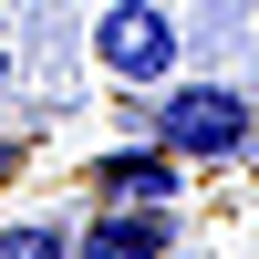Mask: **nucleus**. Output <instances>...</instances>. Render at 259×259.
Returning <instances> with one entry per match:
<instances>
[{"label": "nucleus", "mask_w": 259, "mask_h": 259, "mask_svg": "<svg viewBox=\"0 0 259 259\" xmlns=\"http://www.w3.org/2000/svg\"><path fill=\"white\" fill-rule=\"evenodd\" d=\"M145 135L187 166V156H239V145L259 135V114H249L239 83H177V73H166V83H156V114H145Z\"/></svg>", "instance_id": "nucleus-1"}, {"label": "nucleus", "mask_w": 259, "mask_h": 259, "mask_svg": "<svg viewBox=\"0 0 259 259\" xmlns=\"http://www.w3.org/2000/svg\"><path fill=\"white\" fill-rule=\"evenodd\" d=\"M177 52H187V31H177V11H166V0H104V21H94V62H104V83L156 94V83L177 73Z\"/></svg>", "instance_id": "nucleus-2"}, {"label": "nucleus", "mask_w": 259, "mask_h": 259, "mask_svg": "<svg viewBox=\"0 0 259 259\" xmlns=\"http://www.w3.org/2000/svg\"><path fill=\"white\" fill-rule=\"evenodd\" d=\"M166 249H177V218L166 207H135V197H104L73 228V259H166Z\"/></svg>", "instance_id": "nucleus-3"}, {"label": "nucleus", "mask_w": 259, "mask_h": 259, "mask_svg": "<svg viewBox=\"0 0 259 259\" xmlns=\"http://www.w3.org/2000/svg\"><path fill=\"white\" fill-rule=\"evenodd\" d=\"M94 197H135V207H166V197H177V156H166L156 135H145V145H114V156H94Z\"/></svg>", "instance_id": "nucleus-4"}, {"label": "nucleus", "mask_w": 259, "mask_h": 259, "mask_svg": "<svg viewBox=\"0 0 259 259\" xmlns=\"http://www.w3.org/2000/svg\"><path fill=\"white\" fill-rule=\"evenodd\" d=\"M0 259H73V218L41 207V218H0Z\"/></svg>", "instance_id": "nucleus-5"}, {"label": "nucleus", "mask_w": 259, "mask_h": 259, "mask_svg": "<svg viewBox=\"0 0 259 259\" xmlns=\"http://www.w3.org/2000/svg\"><path fill=\"white\" fill-rule=\"evenodd\" d=\"M11 177H21V145H11V135H0V187H11Z\"/></svg>", "instance_id": "nucleus-6"}, {"label": "nucleus", "mask_w": 259, "mask_h": 259, "mask_svg": "<svg viewBox=\"0 0 259 259\" xmlns=\"http://www.w3.org/2000/svg\"><path fill=\"white\" fill-rule=\"evenodd\" d=\"M0 104H11V41H0Z\"/></svg>", "instance_id": "nucleus-7"}]
</instances>
